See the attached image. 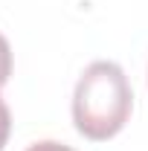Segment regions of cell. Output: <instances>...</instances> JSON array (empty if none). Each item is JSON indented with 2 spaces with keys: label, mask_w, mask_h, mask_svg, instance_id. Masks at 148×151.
Returning <instances> with one entry per match:
<instances>
[{
  "label": "cell",
  "mask_w": 148,
  "mask_h": 151,
  "mask_svg": "<svg viewBox=\"0 0 148 151\" xmlns=\"http://www.w3.org/2000/svg\"><path fill=\"white\" fill-rule=\"evenodd\" d=\"M134 105L128 76L113 61H93L73 90V122L87 139H111L125 128Z\"/></svg>",
  "instance_id": "1"
},
{
  "label": "cell",
  "mask_w": 148,
  "mask_h": 151,
  "mask_svg": "<svg viewBox=\"0 0 148 151\" xmlns=\"http://www.w3.org/2000/svg\"><path fill=\"white\" fill-rule=\"evenodd\" d=\"M12 76V50H9V41L0 35V87L9 81Z\"/></svg>",
  "instance_id": "2"
},
{
  "label": "cell",
  "mask_w": 148,
  "mask_h": 151,
  "mask_svg": "<svg viewBox=\"0 0 148 151\" xmlns=\"http://www.w3.org/2000/svg\"><path fill=\"white\" fill-rule=\"evenodd\" d=\"M9 134H12V113H9V105H6L3 96H0V151L6 148Z\"/></svg>",
  "instance_id": "3"
},
{
  "label": "cell",
  "mask_w": 148,
  "mask_h": 151,
  "mask_svg": "<svg viewBox=\"0 0 148 151\" xmlns=\"http://www.w3.org/2000/svg\"><path fill=\"white\" fill-rule=\"evenodd\" d=\"M26 151H73L70 145H64V142H52V139H44V142H35V145H29Z\"/></svg>",
  "instance_id": "4"
}]
</instances>
